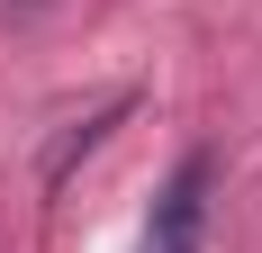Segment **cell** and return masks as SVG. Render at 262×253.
Returning <instances> with one entry per match:
<instances>
[{"label":"cell","mask_w":262,"mask_h":253,"mask_svg":"<svg viewBox=\"0 0 262 253\" xmlns=\"http://www.w3.org/2000/svg\"><path fill=\"white\" fill-rule=\"evenodd\" d=\"M208 181H217V154H181L172 181L154 190V217H145L136 253H199V235H208Z\"/></svg>","instance_id":"obj_1"}]
</instances>
